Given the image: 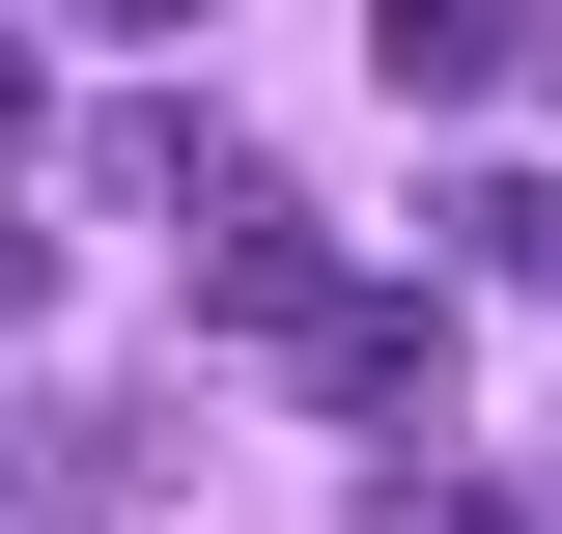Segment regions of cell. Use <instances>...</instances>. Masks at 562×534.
I'll return each mask as SVG.
<instances>
[{
	"label": "cell",
	"instance_id": "1",
	"mask_svg": "<svg viewBox=\"0 0 562 534\" xmlns=\"http://www.w3.org/2000/svg\"><path fill=\"white\" fill-rule=\"evenodd\" d=\"M281 366H310V422H366V450H422V422H450V310H422V281H338Z\"/></svg>",
	"mask_w": 562,
	"mask_h": 534
},
{
	"label": "cell",
	"instance_id": "2",
	"mask_svg": "<svg viewBox=\"0 0 562 534\" xmlns=\"http://www.w3.org/2000/svg\"><path fill=\"white\" fill-rule=\"evenodd\" d=\"M198 310H225V337H310V310H338L310 198H254V169H225V198H198Z\"/></svg>",
	"mask_w": 562,
	"mask_h": 534
},
{
	"label": "cell",
	"instance_id": "3",
	"mask_svg": "<svg viewBox=\"0 0 562 534\" xmlns=\"http://www.w3.org/2000/svg\"><path fill=\"white\" fill-rule=\"evenodd\" d=\"M366 57H394V113H479V85H535V0H366Z\"/></svg>",
	"mask_w": 562,
	"mask_h": 534
},
{
	"label": "cell",
	"instance_id": "4",
	"mask_svg": "<svg viewBox=\"0 0 562 534\" xmlns=\"http://www.w3.org/2000/svg\"><path fill=\"white\" fill-rule=\"evenodd\" d=\"M450 254H479V281H562V169H479V198H450Z\"/></svg>",
	"mask_w": 562,
	"mask_h": 534
},
{
	"label": "cell",
	"instance_id": "5",
	"mask_svg": "<svg viewBox=\"0 0 562 534\" xmlns=\"http://www.w3.org/2000/svg\"><path fill=\"white\" fill-rule=\"evenodd\" d=\"M29 310H57V225H0V337H29Z\"/></svg>",
	"mask_w": 562,
	"mask_h": 534
},
{
	"label": "cell",
	"instance_id": "6",
	"mask_svg": "<svg viewBox=\"0 0 562 534\" xmlns=\"http://www.w3.org/2000/svg\"><path fill=\"white\" fill-rule=\"evenodd\" d=\"M422 534H562V507H506V478H450V507H422Z\"/></svg>",
	"mask_w": 562,
	"mask_h": 534
},
{
	"label": "cell",
	"instance_id": "7",
	"mask_svg": "<svg viewBox=\"0 0 562 534\" xmlns=\"http://www.w3.org/2000/svg\"><path fill=\"white\" fill-rule=\"evenodd\" d=\"M85 29H198V0H85Z\"/></svg>",
	"mask_w": 562,
	"mask_h": 534
},
{
	"label": "cell",
	"instance_id": "8",
	"mask_svg": "<svg viewBox=\"0 0 562 534\" xmlns=\"http://www.w3.org/2000/svg\"><path fill=\"white\" fill-rule=\"evenodd\" d=\"M29 113H57V85H29V57H0V141H29Z\"/></svg>",
	"mask_w": 562,
	"mask_h": 534
},
{
	"label": "cell",
	"instance_id": "9",
	"mask_svg": "<svg viewBox=\"0 0 562 534\" xmlns=\"http://www.w3.org/2000/svg\"><path fill=\"white\" fill-rule=\"evenodd\" d=\"M535 85H562V0H535Z\"/></svg>",
	"mask_w": 562,
	"mask_h": 534
}]
</instances>
